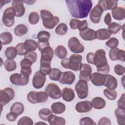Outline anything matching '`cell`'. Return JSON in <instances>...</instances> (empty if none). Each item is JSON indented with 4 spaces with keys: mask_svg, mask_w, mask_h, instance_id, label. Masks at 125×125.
I'll return each instance as SVG.
<instances>
[{
    "mask_svg": "<svg viewBox=\"0 0 125 125\" xmlns=\"http://www.w3.org/2000/svg\"><path fill=\"white\" fill-rule=\"evenodd\" d=\"M65 2L71 16L78 19L87 17L92 7L90 0H66Z\"/></svg>",
    "mask_w": 125,
    "mask_h": 125,
    "instance_id": "6da1fadb",
    "label": "cell"
},
{
    "mask_svg": "<svg viewBox=\"0 0 125 125\" xmlns=\"http://www.w3.org/2000/svg\"><path fill=\"white\" fill-rule=\"evenodd\" d=\"M94 54V64L96 65L98 72L103 74L109 73L110 67L107 63L105 51L100 49L97 50Z\"/></svg>",
    "mask_w": 125,
    "mask_h": 125,
    "instance_id": "7a4b0ae2",
    "label": "cell"
},
{
    "mask_svg": "<svg viewBox=\"0 0 125 125\" xmlns=\"http://www.w3.org/2000/svg\"><path fill=\"white\" fill-rule=\"evenodd\" d=\"M82 56L79 54H73L69 58H64L61 61V65L66 69L77 71L80 70L82 63Z\"/></svg>",
    "mask_w": 125,
    "mask_h": 125,
    "instance_id": "3957f363",
    "label": "cell"
},
{
    "mask_svg": "<svg viewBox=\"0 0 125 125\" xmlns=\"http://www.w3.org/2000/svg\"><path fill=\"white\" fill-rule=\"evenodd\" d=\"M27 98L30 103L34 104L45 102L48 98V95L45 92L32 91L28 93Z\"/></svg>",
    "mask_w": 125,
    "mask_h": 125,
    "instance_id": "277c9868",
    "label": "cell"
},
{
    "mask_svg": "<svg viewBox=\"0 0 125 125\" xmlns=\"http://www.w3.org/2000/svg\"><path fill=\"white\" fill-rule=\"evenodd\" d=\"M15 12L12 7H9L5 9L2 17V21L3 24L8 27L12 26L15 22Z\"/></svg>",
    "mask_w": 125,
    "mask_h": 125,
    "instance_id": "5b68a950",
    "label": "cell"
},
{
    "mask_svg": "<svg viewBox=\"0 0 125 125\" xmlns=\"http://www.w3.org/2000/svg\"><path fill=\"white\" fill-rule=\"evenodd\" d=\"M75 89L80 99H83L87 97L88 94V87L86 81L80 80L76 84Z\"/></svg>",
    "mask_w": 125,
    "mask_h": 125,
    "instance_id": "8992f818",
    "label": "cell"
},
{
    "mask_svg": "<svg viewBox=\"0 0 125 125\" xmlns=\"http://www.w3.org/2000/svg\"><path fill=\"white\" fill-rule=\"evenodd\" d=\"M15 97L14 90L10 87H6L0 91V103L2 106L5 105L12 100Z\"/></svg>",
    "mask_w": 125,
    "mask_h": 125,
    "instance_id": "52a82bcc",
    "label": "cell"
},
{
    "mask_svg": "<svg viewBox=\"0 0 125 125\" xmlns=\"http://www.w3.org/2000/svg\"><path fill=\"white\" fill-rule=\"evenodd\" d=\"M45 91L48 96L53 99H60L62 96V92L60 88L54 83L48 84L45 87Z\"/></svg>",
    "mask_w": 125,
    "mask_h": 125,
    "instance_id": "ba28073f",
    "label": "cell"
},
{
    "mask_svg": "<svg viewBox=\"0 0 125 125\" xmlns=\"http://www.w3.org/2000/svg\"><path fill=\"white\" fill-rule=\"evenodd\" d=\"M68 46L70 51L74 53H81L84 50L83 45L75 37H73L68 40Z\"/></svg>",
    "mask_w": 125,
    "mask_h": 125,
    "instance_id": "9c48e42d",
    "label": "cell"
},
{
    "mask_svg": "<svg viewBox=\"0 0 125 125\" xmlns=\"http://www.w3.org/2000/svg\"><path fill=\"white\" fill-rule=\"evenodd\" d=\"M29 80V77L21 73H14L12 74L10 77L11 83L16 85H26L28 83Z\"/></svg>",
    "mask_w": 125,
    "mask_h": 125,
    "instance_id": "30bf717a",
    "label": "cell"
},
{
    "mask_svg": "<svg viewBox=\"0 0 125 125\" xmlns=\"http://www.w3.org/2000/svg\"><path fill=\"white\" fill-rule=\"evenodd\" d=\"M45 81L46 75L42 73L40 71H37L33 77V86L36 89H40L44 85Z\"/></svg>",
    "mask_w": 125,
    "mask_h": 125,
    "instance_id": "8fae6325",
    "label": "cell"
},
{
    "mask_svg": "<svg viewBox=\"0 0 125 125\" xmlns=\"http://www.w3.org/2000/svg\"><path fill=\"white\" fill-rule=\"evenodd\" d=\"M103 10L101 6L97 4L93 8L90 12L89 18L91 21L94 23H98L100 22L101 15L103 13Z\"/></svg>",
    "mask_w": 125,
    "mask_h": 125,
    "instance_id": "7c38bea8",
    "label": "cell"
},
{
    "mask_svg": "<svg viewBox=\"0 0 125 125\" xmlns=\"http://www.w3.org/2000/svg\"><path fill=\"white\" fill-rule=\"evenodd\" d=\"M54 52L51 47H47L44 48L41 52V57L40 60L41 63H47L51 64L52 59L53 57Z\"/></svg>",
    "mask_w": 125,
    "mask_h": 125,
    "instance_id": "4fadbf2b",
    "label": "cell"
},
{
    "mask_svg": "<svg viewBox=\"0 0 125 125\" xmlns=\"http://www.w3.org/2000/svg\"><path fill=\"white\" fill-rule=\"evenodd\" d=\"M80 80H83L86 82L90 80V76L92 72V68L91 66L86 63L82 64L80 69Z\"/></svg>",
    "mask_w": 125,
    "mask_h": 125,
    "instance_id": "5bb4252c",
    "label": "cell"
},
{
    "mask_svg": "<svg viewBox=\"0 0 125 125\" xmlns=\"http://www.w3.org/2000/svg\"><path fill=\"white\" fill-rule=\"evenodd\" d=\"M75 80V75L71 71L62 72L59 82L63 84H71Z\"/></svg>",
    "mask_w": 125,
    "mask_h": 125,
    "instance_id": "9a60e30c",
    "label": "cell"
},
{
    "mask_svg": "<svg viewBox=\"0 0 125 125\" xmlns=\"http://www.w3.org/2000/svg\"><path fill=\"white\" fill-rule=\"evenodd\" d=\"M105 79V74L98 72H94L91 74L90 80L92 83L97 86L104 85Z\"/></svg>",
    "mask_w": 125,
    "mask_h": 125,
    "instance_id": "2e32d148",
    "label": "cell"
},
{
    "mask_svg": "<svg viewBox=\"0 0 125 125\" xmlns=\"http://www.w3.org/2000/svg\"><path fill=\"white\" fill-rule=\"evenodd\" d=\"M12 7L15 10L16 17H21L25 13V8L22 0H13Z\"/></svg>",
    "mask_w": 125,
    "mask_h": 125,
    "instance_id": "e0dca14e",
    "label": "cell"
},
{
    "mask_svg": "<svg viewBox=\"0 0 125 125\" xmlns=\"http://www.w3.org/2000/svg\"><path fill=\"white\" fill-rule=\"evenodd\" d=\"M92 108L91 102L84 101L78 103L75 106L76 111L79 113H85L90 111Z\"/></svg>",
    "mask_w": 125,
    "mask_h": 125,
    "instance_id": "ac0fdd59",
    "label": "cell"
},
{
    "mask_svg": "<svg viewBox=\"0 0 125 125\" xmlns=\"http://www.w3.org/2000/svg\"><path fill=\"white\" fill-rule=\"evenodd\" d=\"M79 34L81 38L84 41H92L97 38L96 31L89 28L84 31H80Z\"/></svg>",
    "mask_w": 125,
    "mask_h": 125,
    "instance_id": "d6986e66",
    "label": "cell"
},
{
    "mask_svg": "<svg viewBox=\"0 0 125 125\" xmlns=\"http://www.w3.org/2000/svg\"><path fill=\"white\" fill-rule=\"evenodd\" d=\"M98 4L102 8L103 11L107 10H113L117 6L118 0H101L98 1Z\"/></svg>",
    "mask_w": 125,
    "mask_h": 125,
    "instance_id": "ffe728a7",
    "label": "cell"
},
{
    "mask_svg": "<svg viewBox=\"0 0 125 125\" xmlns=\"http://www.w3.org/2000/svg\"><path fill=\"white\" fill-rule=\"evenodd\" d=\"M60 21L59 17L57 16H53L47 18L42 20V24L47 29H51L55 27L58 24Z\"/></svg>",
    "mask_w": 125,
    "mask_h": 125,
    "instance_id": "44dd1931",
    "label": "cell"
},
{
    "mask_svg": "<svg viewBox=\"0 0 125 125\" xmlns=\"http://www.w3.org/2000/svg\"><path fill=\"white\" fill-rule=\"evenodd\" d=\"M105 79L104 85L110 89H115L118 85V81L114 76L110 74H105Z\"/></svg>",
    "mask_w": 125,
    "mask_h": 125,
    "instance_id": "7402d4cb",
    "label": "cell"
},
{
    "mask_svg": "<svg viewBox=\"0 0 125 125\" xmlns=\"http://www.w3.org/2000/svg\"><path fill=\"white\" fill-rule=\"evenodd\" d=\"M113 18L116 20H123L125 18V10L122 7H116L111 11Z\"/></svg>",
    "mask_w": 125,
    "mask_h": 125,
    "instance_id": "603a6c76",
    "label": "cell"
},
{
    "mask_svg": "<svg viewBox=\"0 0 125 125\" xmlns=\"http://www.w3.org/2000/svg\"><path fill=\"white\" fill-rule=\"evenodd\" d=\"M62 99L66 102H71L75 98L74 91L68 87H65L62 91Z\"/></svg>",
    "mask_w": 125,
    "mask_h": 125,
    "instance_id": "cb8c5ba5",
    "label": "cell"
},
{
    "mask_svg": "<svg viewBox=\"0 0 125 125\" xmlns=\"http://www.w3.org/2000/svg\"><path fill=\"white\" fill-rule=\"evenodd\" d=\"M115 115L119 125H125V108H117L115 110Z\"/></svg>",
    "mask_w": 125,
    "mask_h": 125,
    "instance_id": "d4e9b609",
    "label": "cell"
},
{
    "mask_svg": "<svg viewBox=\"0 0 125 125\" xmlns=\"http://www.w3.org/2000/svg\"><path fill=\"white\" fill-rule=\"evenodd\" d=\"M48 121L50 125H64L65 124V120L61 117H58L52 114L49 116Z\"/></svg>",
    "mask_w": 125,
    "mask_h": 125,
    "instance_id": "484cf974",
    "label": "cell"
},
{
    "mask_svg": "<svg viewBox=\"0 0 125 125\" xmlns=\"http://www.w3.org/2000/svg\"><path fill=\"white\" fill-rule=\"evenodd\" d=\"M52 111L56 114L62 113L65 110V105L61 102H56L53 103L51 106Z\"/></svg>",
    "mask_w": 125,
    "mask_h": 125,
    "instance_id": "4316f807",
    "label": "cell"
},
{
    "mask_svg": "<svg viewBox=\"0 0 125 125\" xmlns=\"http://www.w3.org/2000/svg\"><path fill=\"white\" fill-rule=\"evenodd\" d=\"M92 107L97 109H101L104 108L106 105L105 100L99 97H95L91 101Z\"/></svg>",
    "mask_w": 125,
    "mask_h": 125,
    "instance_id": "83f0119b",
    "label": "cell"
},
{
    "mask_svg": "<svg viewBox=\"0 0 125 125\" xmlns=\"http://www.w3.org/2000/svg\"><path fill=\"white\" fill-rule=\"evenodd\" d=\"M97 39L99 40H105L109 39L111 36L110 33L106 29L101 28L96 31Z\"/></svg>",
    "mask_w": 125,
    "mask_h": 125,
    "instance_id": "f1b7e54d",
    "label": "cell"
},
{
    "mask_svg": "<svg viewBox=\"0 0 125 125\" xmlns=\"http://www.w3.org/2000/svg\"><path fill=\"white\" fill-rule=\"evenodd\" d=\"M24 107L23 104L20 102L14 103L10 107V111L15 113L18 116L21 115L24 111Z\"/></svg>",
    "mask_w": 125,
    "mask_h": 125,
    "instance_id": "f546056e",
    "label": "cell"
},
{
    "mask_svg": "<svg viewBox=\"0 0 125 125\" xmlns=\"http://www.w3.org/2000/svg\"><path fill=\"white\" fill-rule=\"evenodd\" d=\"M0 39L2 44L7 45L12 42L13 36L10 32H4L0 34Z\"/></svg>",
    "mask_w": 125,
    "mask_h": 125,
    "instance_id": "4dcf8cb0",
    "label": "cell"
},
{
    "mask_svg": "<svg viewBox=\"0 0 125 125\" xmlns=\"http://www.w3.org/2000/svg\"><path fill=\"white\" fill-rule=\"evenodd\" d=\"M67 54V50L63 45H58L55 50V54L61 59H64L66 56Z\"/></svg>",
    "mask_w": 125,
    "mask_h": 125,
    "instance_id": "1f68e13d",
    "label": "cell"
},
{
    "mask_svg": "<svg viewBox=\"0 0 125 125\" xmlns=\"http://www.w3.org/2000/svg\"><path fill=\"white\" fill-rule=\"evenodd\" d=\"M27 31V26L23 24H18L14 28V34L17 36H22L26 34Z\"/></svg>",
    "mask_w": 125,
    "mask_h": 125,
    "instance_id": "d6a6232c",
    "label": "cell"
},
{
    "mask_svg": "<svg viewBox=\"0 0 125 125\" xmlns=\"http://www.w3.org/2000/svg\"><path fill=\"white\" fill-rule=\"evenodd\" d=\"M24 45L28 52L36 50L38 46L37 42L32 39L25 40L24 42Z\"/></svg>",
    "mask_w": 125,
    "mask_h": 125,
    "instance_id": "836d02e7",
    "label": "cell"
},
{
    "mask_svg": "<svg viewBox=\"0 0 125 125\" xmlns=\"http://www.w3.org/2000/svg\"><path fill=\"white\" fill-rule=\"evenodd\" d=\"M17 54V50L16 47L13 46H10L6 48L5 51V55L8 59L13 60L16 57Z\"/></svg>",
    "mask_w": 125,
    "mask_h": 125,
    "instance_id": "e575fe53",
    "label": "cell"
},
{
    "mask_svg": "<svg viewBox=\"0 0 125 125\" xmlns=\"http://www.w3.org/2000/svg\"><path fill=\"white\" fill-rule=\"evenodd\" d=\"M61 74L62 72L60 70L56 68H53L49 74V77L51 80L57 81H59Z\"/></svg>",
    "mask_w": 125,
    "mask_h": 125,
    "instance_id": "d590c367",
    "label": "cell"
},
{
    "mask_svg": "<svg viewBox=\"0 0 125 125\" xmlns=\"http://www.w3.org/2000/svg\"><path fill=\"white\" fill-rule=\"evenodd\" d=\"M4 67L6 70L8 72L14 71L17 68V64L16 62L11 59L7 60L4 63Z\"/></svg>",
    "mask_w": 125,
    "mask_h": 125,
    "instance_id": "8d00e7d4",
    "label": "cell"
},
{
    "mask_svg": "<svg viewBox=\"0 0 125 125\" xmlns=\"http://www.w3.org/2000/svg\"><path fill=\"white\" fill-rule=\"evenodd\" d=\"M52 114V111L49 108H42L39 111L38 115L41 119L48 121V117Z\"/></svg>",
    "mask_w": 125,
    "mask_h": 125,
    "instance_id": "74e56055",
    "label": "cell"
},
{
    "mask_svg": "<svg viewBox=\"0 0 125 125\" xmlns=\"http://www.w3.org/2000/svg\"><path fill=\"white\" fill-rule=\"evenodd\" d=\"M122 26L119 23L112 22L110 23L107 27V30L110 33V34H116L121 29Z\"/></svg>",
    "mask_w": 125,
    "mask_h": 125,
    "instance_id": "f35d334b",
    "label": "cell"
},
{
    "mask_svg": "<svg viewBox=\"0 0 125 125\" xmlns=\"http://www.w3.org/2000/svg\"><path fill=\"white\" fill-rule=\"evenodd\" d=\"M104 94L108 99L110 100H115L117 96V93L114 89H110L109 88L104 89Z\"/></svg>",
    "mask_w": 125,
    "mask_h": 125,
    "instance_id": "ab89813d",
    "label": "cell"
},
{
    "mask_svg": "<svg viewBox=\"0 0 125 125\" xmlns=\"http://www.w3.org/2000/svg\"><path fill=\"white\" fill-rule=\"evenodd\" d=\"M68 31L67 25L64 23H60L55 29V33L59 35H64Z\"/></svg>",
    "mask_w": 125,
    "mask_h": 125,
    "instance_id": "60d3db41",
    "label": "cell"
},
{
    "mask_svg": "<svg viewBox=\"0 0 125 125\" xmlns=\"http://www.w3.org/2000/svg\"><path fill=\"white\" fill-rule=\"evenodd\" d=\"M50 34L46 31H41L37 34V39L40 42H48Z\"/></svg>",
    "mask_w": 125,
    "mask_h": 125,
    "instance_id": "b9f144b4",
    "label": "cell"
},
{
    "mask_svg": "<svg viewBox=\"0 0 125 125\" xmlns=\"http://www.w3.org/2000/svg\"><path fill=\"white\" fill-rule=\"evenodd\" d=\"M40 20V16L36 12H32L29 14L28 21L30 24H36L38 23Z\"/></svg>",
    "mask_w": 125,
    "mask_h": 125,
    "instance_id": "7bdbcfd3",
    "label": "cell"
},
{
    "mask_svg": "<svg viewBox=\"0 0 125 125\" xmlns=\"http://www.w3.org/2000/svg\"><path fill=\"white\" fill-rule=\"evenodd\" d=\"M16 48L17 50V53L19 55L24 56L26 53H28V51L24 45V43L23 42H20L17 44L16 46Z\"/></svg>",
    "mask_w": 125,
    "mask_h": 125,
    "instance_id": "ee69618b",
    "label": "cell"
},
{
    "mask_svg": "<svg viewBox=\"0 0 125 125\" xmlns=\"http://www.w3.org/2000/svg\"><path fill=\"white\" fill-rule=\"evenodd\" d=\"M50 65L47 63H41L40 71L45 75H49L52 69Z\"/></svg>",
    "mask_w": 125,
    "mask_h": 125,
    "instance_id": "f6af8a7d",
    "label": "cell"
},
{
    "mask_svg": "<svg viewBox=\"0 0 125 125\" xmlns=\"http://www.w3.org/2000/svg\"><path fill=\"white\" fill-rule=\"evenodd\" d=\"M18 125H33V120L29 117L24 116L21 118L18 122Z\"/></svg>",
    "mask_w": 125,
    "mask_h": 125,
    "instance_id": "bcb514c9",
    "label": "cell"
},
{
    "mask_svg": "<svg viewBox=\"0 0 125 125\" xmlns=\"http://www.w3.org/2000/svg\"><path fill=\"white\" fill-rule=\"evenodd\" d=\"M106 45L110 48H114L118 46L119 41L116 38H111L106 42Z\"/></svg>",
    "mask_w": 125,
    "mask_h": 125,
    "instance_id": "7dc6e473",
    "label": "cell"
},
{
    "mask_svg": "<svg viewBox=\"0 0 125 125\" xmlns=\"http://www.w3.org/2000/svg\"><path fill=\"white\" fill-rule=\"evenodd\" d=\"M33 63L28 59L24 58L22 59L20 63L21 69H30Z\"/></svg>",
    "mask_w": 125,
    "mask_h": 125,
    "instance_id": "c3c4849f",
    "label": "cell"
},
{
    "mask_svg": "<svg viewBox=\"0 0 125 125\" xmlns=\"http://www.w3.org/2000/svg\"><path fill=\"white\" fill-rule=\"evenodd\" d=\"M24 58L29 60L33 63H35L37 59V53L34 51H30L26 53L24 56Z\"/></svg>",
    "mask_w": 125,
    "mask_h": 125,
    "instance_id": "681fc988",
    "label": "cell"
},
{
    "mask_svg": "<svg viewBox=\"0 0 125 125\" xmlns=\"http://www.w3.org/2000/svg\"><path fill=\"white\" fill-rule=\"evenodd\" d=\"M80 124L81 125H96V124L93 120L88 117H83L80 120Z\"/></svg>",
    "mask_w": 125,
    "mask_h": 125,
    "instance_id": "f907efd6",
    "label": "cell"
},
{
    "mask_svg": "<svg viewBox=\"0 0 125 125\" xmlns=\"http://www.w3.org/2000/svg\"><path fill=\"white\" fill-rule=\"evenodd\" d=\"M114 70L115 73L119 76L124 75L125 73V71L124 67L123 65L119 64H116L114 66Z\"/></svg>",
    "mask_w": 125,
    "mask_h": 125,
    "instance_id": "816d5d0a",
    "label": "cell"
},
{
    "mask_svg": "<svg viewBox=\"0 0 125 125\" xmlns=\"http://www.w3.org/2000/svg\"><path fill=\"white\" fill-rule=\"evenodd\" d=\"M119 49V48L116 47L114 48H112L109 52V57L111 60L112 61H117V52Z\"/></svg>",
    "mask_w": 125,
    "mask_h": 125,
    "instance_id": "f5cc1de1",
    "label": "cell"
},
{
    "mask_svg": "<svg viewBox=\"0 0 125 125\" xmlns=\"http://www.w3.org/2000/svg\"><path fill=\"white\" fill-rule=\"evenodd\" d=\"M37 42V45H38L37 47L38 48V50L41 52H42L44 48L50 46L49 42L48 41V42L38 41Z\"/></svg>",
    "mask_w": 125,
    "mask_h": 125,
    "instance_id": "db71d44e",
    "label": "cell"
},
{
    "mask_svg": "<svg viewBox=\"0 0 125 125\" xmlns=\"http://www.w3.org/2000/svg\"><path fill=\"white\" fill-rule=\"evenodd\" d=\"M87 28H88V24H87V22L86 20L80 21L77 27V29H78L80 31H84Z\"/></svg>",
    "mask_w": 125,
    "mask_h": 125,
    "instance_id": "11a10c76",
    "label": "cell"
},
{
    "mask_svg": "<svg viewBox=\"0 0 125 125\" xmlns=\"http://www.w3.org/2000/svg\"><path fill=\"white\" fill-rule=\"evenodd\" d=\"M41 17L42 20L47 18L53 17V14L49 11L46 10H42L41 11Z\"/></svg>",
    "mask_w": 125,
    "mask_h": 125,
    "instance_id": "9f6ffc18",
    "label": "cell"
},
{
    "mask_svg": "<svg viewBox=\"0 0 125 125\" xmlns=\"http://www.w3.org/2000/svg\"><path fill=\"white\" fill-rule=\"evenodd\" d=\"M125 51L123 49H119L117 52V60H120L125 62Z\"/></svg>",
    "mask_w": 125,
    "mask_h": 125,
    "instance_id": "6f0895ef",
    "label": "cell"
},
{
    "mask_svg": "<svg viewBox=\"0 0 125 125\" xmlns=\"http://www.w3.org/2000/svg\"><path fill=\"white\" fill-rule=\"evenodd\" d=\"M17 117H18V115L15 113L11 112V111L10 112L8 113L6 116V118L7 120L10 122L15 121L17 119Z\"/></svg>",
    "mask_w": 125,
    "mask_h": 125,
    "instance_id": "680465c9",
    "label": "cell"
},
{
    "mask_svg": "<svg viewBox=\"0 0 125 125\" xmlns=\"http://www.w3.org/2000/svg\"><path fill=\"white\" fill-rule=\"evenodd\" d=\"M79 20H77V19H71L70 22H69V25L71 27V29L76 30L77 29V27L79 24V22H80Z\"/></svg>",
    "mask_w": 125,
    "mask_h": 125,
    "instance_id": "91938a15",
    "label": "cell"
},
{
    "mask_svg": "<svg viewBox=\"0 0 125 125\" xmlns=\"http://www.w3.org/2000/svg\"><path fill=\"white\" fill-rule=\"evenodd\" d=\"M125 93H123L120 99L118 102V105L119 108H125Z\"/></svg>",
    "mask_w": 125,
    "mask_h": 125,
    "instance_id": "94428289",
    "label": "cell"
},
{
    "mask_svg": "<svg viewBox=\"0 0 125 125\" xmlns=\"http://www.w3.org/2000/svg\"><path fill=\"white\" fill-rule=\"evenodd\" d=\"M111 124V123L110 122V120L106 118V117H103L99 121L98 123V125H110Z\"/></svg>",
    "mask_w": 125,
    "mask_h": 125,
    "instance_id": "6125c7cd",
    "label": "cell"
},
{
    "mask_svg": "<svg viewBox=\"0 0 125 125\" xmlns=\"http://www.w3.org/2000/svg\"><path fill=\"white\" fill-rule=\"evenodd\" d=\"M94 53L92 52H89L86 55V60L88 63L94 64Z\"/></svg>",
    "mask_w": 125,
    "mask_h": 125,
    "instance_id": "be15d7a7",
    "label": "cell"
},
{
    "mask_svg": "<svg viewBox=\"0 0 125 125\" xmlns=\"http://www.w3.org/2000/svg\"><path fill=\"white\" fill-rule=\"evenodd\" d=\"M111 21V18L110 16V14L109 13H107L104 17V22L107 25H109Z\"/></svg>",
    "mask_w": 125,
    "mask_h": 125,
    "instance_id": "e7e4bbea",
    "label": "cell"
},
{
    "mask_svg": "<svg viewBox=\"0 0 125 125\" xmlns=\"http://www.w3.org/2000/svg\"><path fill=\"white\" fill-rule=\"evenodd\" d=\"M31 73H32V69L31 68L28 69H21V71H20L21 74L23 75H25L26 76H28V77L30 76V75L31 74Z\"/></svg>",
    "mask_w": 125,
    "mask_h": 125,
    "instance_id": "03108f58",
    "label": "cell"
}]
</instances>
